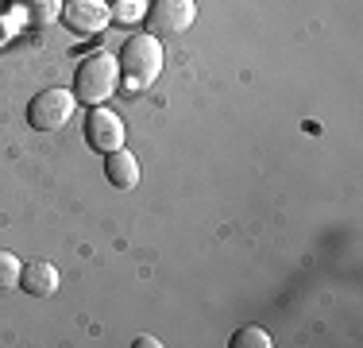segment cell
Returning <instances> with one entry per match:
<instances>
[{
	"label": "cell",
	"instance_id": "6da1fadb",
	"mask_svg": "<svg viewBox=\"0 0 363 348\" xmlns=\"http://www.w3.org/2000/svg\"><path fill=\"white\" fill-rule=\"evenodd\" d=\"M120 77H124L128 89H147L155 77L162 74V47H159V35L140 31L124 43L120 50Z\"/></svg>",
	"mask_w": 363,
	"mask_h": 348
},
{
	"label": "cell",
	"instance_id": "277c9868",
	"mask_svg": "<svg viewBox=\"0 0 363 348\" xmlns=\"http://www.w3.org/2000/svg\"><path fill=\"white\" fill-rule=\"evenodd\" d=\"M58 20H62V28L70 35H77V39H93V35H101L108 28L112 8L105 0H66Z\"/></svg>",
	"mask_w": 363,
	"mask_h": 348
},
{
	"label": "cell",
	"instance_id": "8992f818",
	"mask_svg": "<svg viewBox=\"0 0 363 348\" xmlns=\"http://www.w3.org/2000/svg\"><path fill=\"white\" fill-rule=\"evenodd\" d=\"M85 139H89L93 151H116V147H124V124H120V116L112 109H93L89 116H85Z\"/></svg>",
	"mask_w": 363,
	"mask_h": 348
},
{
	"label": "cell",
	"instance_id": "3957f363",
	"mask_svg": "<svg viewBox=\"0 0 363 348\" xmlns=\"http://www.w3.org/2000/svg\"><path fill=\"white\" fill-rule=\"evenodd\" d=\"M74 109H77L74 89H43L28 104V124L35 132H58V128L70 124Z\"/></svg>",
	"mask_w": 363,
	"mask_h": 348
},
{
	"label": "cell",
	"instance_id": "ba28073f",
	"mask_svg": "<svg viewBox=\"0 0 363 348\" xmlns=\"http://www.w3.org/2000/svg\"><path fill=\"white\" fill-rule=\"evenodd\" d=\"M58 283H62V275H58V267L47 263V259L28 263V267H23V275H20V286L31 294V298H50V294L58 290Z\"/></svg>",
	"mask_w": 363,
	"mask_h": 348
},
{
	"label": "cell",
	"instance_id": "4fadbf2b",
	"mask_svg": "<svg viewBox=\"0 0 363 348\" xmlns=\"http://www.w3.org/2000/svg\"><path fill=\"white\" fill-rule=\"evenodd\" d=\"M162 341H155V337H135V348H159Z\"/></svg>",
	"mask_w": 363,
	"mask_h": 348
},
{
	"label": "cell",
	"instance_id": "7a4b0ae2",
	"mask_svg": "<svg viewBox=\"0 0 363 348\" xmlns=\"http://www.w3.org/2000/svg\"><path fill=\"white\" fill-rule=\"evenodd\" d=\"M120 85V62L108 55V50H93L77 62V74H74V97L89 101V104H101L116 93Z\"/></svg>",
	"mask_w": 363,
	"mask_h": 348
},
{
	"label": "cell",
	"instance_id": "9c48e42d",
	"mask_svg": "<svg viewBox=\"0 0 363 348\" xmlns=\"http://www.w3.org/2000/svg\"><path fill=\"white\" fill-rule=\"evenodd\" d=\"M12 12L23 28H50L62 12V0H12Z\"/></svg>",
	"mask_w": 363,
	"mask_h": 348
},
{
	"label": "cell",
	"instance_id": "7c38bea8",
	"mask_svg": "<svg viewBox=\"0 0 363 348\" xmlns=\"http://www.w3.org/2000/svg\"><path fill=\"white\" fill-rule=\"evenodd\" d=\"M140 12H143L140 0H128V4H116V8H112V16H116V20H135Z\"/></svg>",
	"mask_w": 363,
	"mask_h": 348
},
{
	"label": "cell",
	"instance_id": "52a82bcc",
	"mask_svg": "<svg viewBox=\"0 0 363 348\" xmlns=\"http://www.w3.org/2000/svg\"><path fill=\"white\" fill-rule=\"evenodd\" d=\"M105 178L112 182L116 190H135L140 186V163L128 147H116V151L105 155Z\"/></svg>",
	"mask_w": 363,
	"mask_h": 348
},
{
	"label": "cell",
	"instance_id": "5b68a950",
	"mask_svg": "<svg viewBox=\"0 0 363 348\" xmlns=\"http://www.w3.org/2000/svg\"><path fill=\"white\" fill-rule=\"evenodd\" d=\"M197 20V0H155L147 8V31L151 35H182Z\"/></svg>",
	"mask_w": 363,
	"mask_h": 348
},
{
	"label": "cell",
	"instance_id": "30bf717a",
	"mask_svg": "<svg viewBox=\"0 0 363 348\" xmlns=\"http://www.w3.org/2000/svg\"><path fill=\"white\" fill-rule=\"evenodd\" d=\"M20 275H23V263L12 256V251H0V290H12L20 286Z\"/></svg>",
	"mask_w": 363,
	"mask_h": 348
},
{
	"label": "cell",
	"instance_id": "8fae6325",
	"mask_svg": "<svg viewBox=\"0 0 363 348\" xmlns=\"http://www.w3.org/2000/svg\"><path fill=\"white\" fill-rule=\"evenodd\" d=\"M232 348H271V333L259 329V325H247L232 337Z\"/></svg>",
	"mask_w": 363,
	"mask_h": 348
}]
</instances>
